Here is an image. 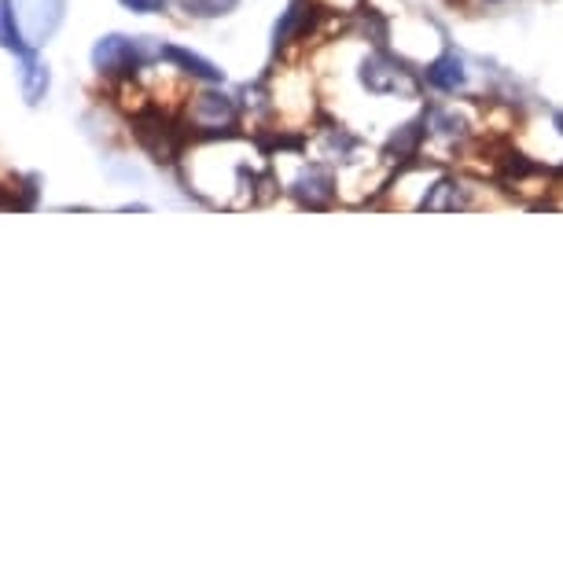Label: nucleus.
<instances>
[{
	"label": "nucleus",
	"instance_id": "obj_5",
	"mask_svg": "<svg viewBox=\"0 0 563 563\" xmlns=\"http://www.w3.org/2000/svg\"><path fill=\"white\" fill-rule=\"evenodd\" d=\"M291 192L302 207H328L335 199V177L328 174L324 166H310L299 174V180L291 185Z\"/></svg>",
	"mask_w": 563,
	"mask_h": 563
},
{
	"label": "nucleus",
	"instance_id": "obj_12",
	"mask_svg": "<svg viewBox=\"0 0 563 563\" xmlns=\"http://www.w3.org/2000/svg\"><path fill=\"white\" fill-rule=\"evenodd\" d=\"M0 48L8 52H19V56H26V41L19 34L15 26V12H12V0H0Z\"/></svg>",
	"mask_w": 563,
	"mask_h": 563
},
{
	"label": "nucleus",
	"instance_id": "obj_7",
	"mask_svg": "<svg viewBox=\"0 0 563 563\" xmlns=\"http://www.w3.org/2000/svg\"><path fill=\"white\" fill-rule=\"evenodd\" d=\"M158 59H169L180 74H188V78H199V81H221V70L214 67V63L203 59V56H196V52H188V48L163 45V48H158Z\"/></svg>",
	"mask_w": 563,
	"mask_h": 563
},
{
	"label": "nucleus",
	"instance_id": "obj_6",
	"mask_svg": "<svg viewBox=\"0 0 563 563\" xmlns=\"http://www.w3.org/2000/svg\"><path fill=\"white\" fill-rule=\"evenodd\" d=\"M313 19H317L313 0H291L288 12H284V19L276 23V34H273L276 48H288V45H295V41H302L306 34H310Z\"/></svg>",
	"mask_w": 563,
	"mask_h": 563
},
{
	"label": "nucleus",
	"instance_id": "obj_8",
	"mask_svg": "<svg viewBox=\"0 0 563 563\" xmlns=\"http://www.w3.org/2000/svg\"><path fill=\"white\" fill-rule=\"evenodd\" d=\"M428 85L431 89H439V92H456V89H464L467 85V70H464V59L461 56H453V52H445V56H439L428 67Z\"/></svg>",
	"mask_w": 563,
	"mask_h": 563
},
{
	"label": "nucleus",
	"instance_id": "obj_14",
	"mask_svg": "<svg viewBox=\"0 0 563 563\" xmlns=\"http://www.w3.org/2000/svg\"><path fill=\"white\" fill-rule=\"evenodd\" d=\"M240 0H185V8L199 19H214V15H229Z\"/></svg>",
	"mask_w": 563,
	"mask_h": 563
},
{
	"label": "nucleus",
	"instance_id": "obj_3",
	"mask_svg": "<svg viewBox=\"0 0 563 563\" xmlns=\"http://www.w3.org/2000/svg\"><path fill=\"white\" fill-rule=\"evenodd\" d=\"M357 78L372 97H417V81H412V74L401 67L398 59L384 56V52H376V56H368L365 63H361Z\"/></svg>",
	"mask_w": 563,
	"mask_h": 563
},
{
	"label": "nucleus",
	"instance_id": "obj_9",
	"mask_svg": "<svg viewBox=\"0 0 563 563\" xmlns=\"http://www.w3.org/2000/svg\"><path fill=\"white\" fill-rule=\"evenodd\" d=\"M48 85H52L48 67L26 52V56H23V100L26 103H41V100H45V92H48Z\"/></svg>",
	"mask_w": 563,
	"mask_h": 563
},
{
	"label": "nucleus",
	"instance_id": "obj_13",
	"mask_svg": "<svg viewBox=\"0 0 563 563\" xmlns=\"http://www.w3.org/2000/svg\"><path fill=\"white\" fill-rule=\"evenodd\" d=\"M423 133H428V125H423V119H420V122L401 125V130L395 133V141H390V155H398V158L412 155V152H417V147H420Z\"/></svg>",
	"mask_w": 563,
	"mask_h": 563
},
{
	"label": "nucleus",
	"instance_id": "obj_2",
	"mask_svg": "<svg viewBox=\"0 0 563 563\" xmlns=\"http://www.w3.org/2000/svg\"><path fill=\"white\" fill-rule=\"evenodd\" d=\"M15 12V26L23 34L26 48H41L48 45L52 34L63 23V12H67V0H12Z\"/></svg>",
	"mask_w": 563,
	"mask_h": 563
},
{
	"label": "nucleus",
	"instance_id": "obj_4",
	"mask_svg": "<svg viewBox=\"0 0 563 563\" xmlns=\"http://www.w3.org/2000/svg\"><path fill=\"white\" fill-rule=\"evenodd\" d=\"M188 122H192V130L210 133V136L232 133V130H236V122H240V103L232 97H225V92L207 89V92H199L192 103H188Z\"/></svg>",
	"mask_w": 563,
	"mask_h": 563
},
{
	"label": "nucleus",
	"instance_id": "obj_15",
	"mask_svg": "<svg viewBox=\"0 0 563 563\" xmlns=\"http://www.w3.org/2000/svg\"><path fill=\"white\" fill-rule=\"evenodd\" d=\"M122 8H130L133 15H158L166 12V0H122Z\"/></svg>",
	"mask_w": 563,
	"mask_h": 563
},
{
	"label": "nucleus",
	"instance_id": "obj_10",
	"mask_svg": "<svg viewBox=\"0 0 563 563\" xmlns=\"http://www.w3.org/2000/svg\"><path fill=\"white\" fill-rule=\"evenodd\" d=\"M456 207H464V192H461V185L450 177L434 180V185L428 188V196H423V203H420V210H456Z\"/></svg>",
	"mask_w": 563,
	"mask_h": 563
},
{
	"label": "nucleus",
	"instance_id": "obj_1",
	"mask_svg": "<svg viewBox=\"0 0 563 563\" xmlns=\"http://www.w3.org/2000/svg\"><path fill=\"white\" fill-rule=\"evenodd\" d=\"M158 59V45L147 37H125V34H108L92 48V67L108 78H133L136 70H144L147 63Z\"/></svg>",
	"mask_w": 563,
	"mask_h": 563
},
{
	"label": "nucleus",
	"instance_id": "obj_11",
	"mask_svg": "<svg viewBox=\"0 0 563 563\" xmlns=\"http://www.w3.org/2000/svg\"><path fill=\"white\" fill-rule=\"evenodd\" d=\"M423 125L434 133V136H445V141H456V136H464L467 130V122H464V114H456V111H428L423 114Z\"/></svg>",
	"mask_w": 563,
	"mask_h": 563
}]
</instances>
